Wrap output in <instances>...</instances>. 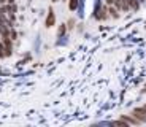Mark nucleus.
Instances as JSON below:
<instances>
[{"mask_svg":"<svg viewBox=\"0 0 146 127\" xmlns=\"http://www.w3.org/2000/svg\"><path fill=\"white\" fill-rule=\"evenodd\" d=\"M130 114L135 118L140 124H146V106L145 105H143V106H137Z\"/></svg>","mask_w":146,"mask_h":127,"instance_id":"obj_1","label":"nucleus"},{"mask_svg":"<svg viewBox=\"0 0 146 127\" xmlns=\"http://www.w3.org/2000/svg\"><path fill=\"white\" fill-rule=\"evenodd\" d=\"M54 24H56L54 10H52V8H49V11H48V16H46V27H48V29H51V27H54Z\"/></svg>","mask_w":146,"mask_h":127,"instance_id":"obj_2","label":"nucleus"},{"mask_svg":"<svg viewBox=\"0 0 146 127\" xmlns=\"http://www.w3.org/2000/svg\"><path fill=\"white\" fill-rule=\"evenodd\" d=\"M110 16H108V8L106 7H100V13L99 11H95V19H99V21H106Z\"/></svg>","mask_w":146,"mask_h":127,"instance_id":"obj_3","label":"nucleus"},{"mask_svg":"<svg viewBox=\"0 0 146 127\" xmlns=\"http://www.w3.org/2000/svg\"><path fill=\"white\" fill-rule=\"evenodd\" d=\"M113 5H114V7H116L119 11H124V13L130 11V10H129V5H127V2H125V0H113Z\"/></svg>","mask_w":146,"mask_h":127,"instance_id":"obj_4","label":"nucleus"},{"mask_svg":"<svg viewBox=\"0 0 146 127\" xmlns=\"http://www.w3.org/2000/svg\"><path fill=\"white\" fill-rule=\"evenodd\" d=\"M106 8H108V16L110 18H113V19H119L121 18L119 10H117L114 5H106Z\"/></svg>","mask_w":146,"mask_h":127,"instance_id":"obj_5","label":"nucleus"},{"mask_svg":"<svg viewBox=\"0 0 146 127\" xmlns=\"http://www.w3.org/2000/svg\"><path fill=\"white\" fill-rule=\"evenodd\" d=\"M119 119H122L124 122H127V124H132V126H138V124H140L135 118L132 116V114H121Z\"/></svg>","mask_w":146,"mask_h":127,"instance_id":"obj_6","label":"nucleus"},{"mask_svg":"<svg viewBox=\"0 0 146 127\" xmlns=\"http://www.w3.org/2000/svg\"><path fill=\"white\" fill-rule=\"evenodd\" d=\"M125 2H127V5H129V10L130 11H138L140 10V2L138 0H125Z\"/></svg>","mask_w":146,"mask_h":127,"instance_id":"obj_7","label":"nucleus"},{"mask_svg":"<svg viewBox=\"0 0 146 127\" xmlns=\"http://www.w3.org/2000/svg\"><path fill=\"white\" fill-rule=\"evenodd\" d=\"M80 7V0H68V8L70 11H76Z\"/></svg>","mask_w":146,"mask_h":127,"instance_id":"obj_8","label":"nucleus"},{"mask_svg":"<svg viewBox=\"0 0 146 127\" xmlns=\"http://www.w3.org/2000/svg\"><path fill=\"white\" fill-rule=\"evenodd\" d=\"M10 38L13 41H16L18 40V32H16V29L15 27H10Z\"/></svg>","mask_w":146,"mask_h":127,"instance_id":"obj_9","label":"nucleus"},{"mask_svg":"<svg viewBox=\"0 0 146 127\" xmlns=\"http://www.w3.org/2000/svg\"><path fill=\"white\" fill-rule=\"evenodd\" d=\"M65 32H67V27H65V24H62L60 27H59V37H62Z\"/></svg>","mask_w":146,"mask_h":127,"instance_id":"obj_10","label":"nucleus"},{"mask_svg":"<svg viewBox=\"0 0 146 127\" xmlns=\"http://www.w3.org/2000/svg\"><path fill=\"white\" fill-rule=\"evenodd\" d=\"M65 25H68V29H73V27H75V21H73V19H70L68 24H65Z\"/></svg>","mask_w":146,"mask_h":127,"instance_id":"obj_11","label":"nucleus"},{"mask_svg":"<svg viewBox=\"0 0 146 127\" xmlns=\"http://www.w3.org/2000/svg\"><path fill=\"white\" fill-rule=\"evenodd\" d=\"M105 3L106 5H113V0H105Z\"/></svg>","mask_w":146,"mask_h":127,"instance_id":"obj_12","label":"nucleus"},{"mask_svg":"<svg viewBox=\"0 0 146 127\" xmlns=\"http://www.w3.org/2000/svg\"><path fill=\"white\" fill-rule=\"evenodd\" d=\"M138 2H140V3H141V2H145V0H138Z\"/></svg>","mask_w":146,"mask_h":127,"instance_id":"obj_13","label":"nucleus"},{"mask_svg":"<svg viewBox=\"0 0 146 127\" xmlns=\"http://www.w3.org/2000/svg\"><path fill=\"white\" fill-rule=\"evenodd\" d=\"M52 2H59V0H52Z\"/></svg>","mask_w":146,"mask_h":127,"instance_id":"obj_14","label":"nucleus"},{"mask_svg":"<svg viewBox=\"0 0 146 127\" xmlns=\"http://www.w3.org/2000/svg\"><path fill=\"white\" fill-rule=\"evenodd\" d=\"M145 106H146V105H145Z\"/></svg>","mask_w":146,"mask_h":127,"instance_id":"obj_15","label":"nucleus"}]
</instances>
